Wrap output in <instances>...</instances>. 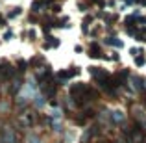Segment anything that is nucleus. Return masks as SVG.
I'll use <instances>...</instances> for the list:
<instances>
[{"instance_id":"obj_1","label":"nucleus","mask_w":146,"mask_h":143,"mask_svg":"<svg viewBox=\"0 0 146 143\" xmlns=\"http://www.w3.org/2000/svg\"><path fill=\"white\" fill-rule=\"evenodd\" d=\"M115 119H117V121H122V119H124V113H122V111H115Z\"/></svg>"}]
</instances>
